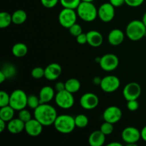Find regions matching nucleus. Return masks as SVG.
<instances>
[{
    "mask_svg": "<svg viewBox=\"0 0 146 146\" xmlns=\"http://www.w3.org/2000/svg\"><path fill=\"white\" fill-rule=\"evenodd\" d=\"M98 17L104 22H110L115 17V7L110 2L101 4L98 9Z\"/></svg>",
    "mask_w": 146,
    "mask_h": 146,
    "instance_id": "13",
    "label": "nucleus"
},
{
    "mask_svg": "<svg viewBox=\"0 0 146 146\" xmlns=\"http://www.w3.org/2000/svg\"><path fill=\"white\" fill-rule=\"evenodd\" d=\"M141 138H142L145 142H146V125L142 128V130H141Z\"/></svg>",
    "mask_w": 146,
    "mask_h": 146,
    "instance_id": "44",
    "label": "nucleus"
},
{
    "mask_svg": "<svg viewBox=\"0 0 146 146\" xmlns=\"http://www.w3.org/2000/svg\"><path fill=\"white\" fill-rule=\"evenodd\" d=\"M55 129L63 134H68L74 131L76 126L75 118L67 114L58 115L54 123Z\"/></svg>",
    "mask_w": 146,
    "mask_h": 146,
    "instance_id": "3",
    "label": "nucleus"
},
{
    "mask_svg": "<svg viewBox=\"0 0 146 146\" xmlns=\"http://www.w3.org/2000/svg\"><path fill=\"white\" fill-rule=\"evenodd\" d=\"M146 27L142 20H133L128 23L125 29V34L130 40L133 41H139L145 37Z\"/></svg>",
    "mask_w": 146,
    "mask_h": 146,
    "instance_id": "2",
    "label": "nucleus"
},
{
    "mask_svg": "<svg viewBox=\"0 0 146 146\" xmlns=\"http://www.w3.org/2000/svg\"><path fill=\"white\" fill-rule=\"evenodd\" d=\"M7 122H6L5 121L2 119H0V132L2 133L4 130L6 129L7 126Z\"/></svg>",
    "mask_w": 146,
    "mask_h": 146,
    "instance_id": "42",
    "label": "nucleus"
},
{
    "mask_svg": "<svg viewBox=\"0 0 146 146\" xmlns=\"http://www.w3.org/2000/svg\"><path fill=\"white\" fill-rule=\"evenodd\" d=\"M65 83H63L61 81H58L56 84H55V90L57 92H59V91H63V90H65Z\"/></svg>",
    "mask_w": 146,
    "mask_h": 146,
    "instance_id": "41",
    "label": "nucleus"
},
{
    "mask_svg": "<svg viewBox=\"0 0 146 146\" xmlns=\"http://www.w3.org/2000/svg\"><path fill=\"white\" fill-rule=\"evenodd\" d=\"M54 99L56 105L62 109H69L72 108L75 102L73 94L66 89L57 92Z\"/></svg>",
    "mask_w": 146,
    "mask_h": 146,
    "instance_id": "6",
    "label": "nucleus"
},
{
    "mask_svg": "<svg viewBox=\"0 0 146 146\" xmlns=\"http://www.w3.org/2000/svg\"><path fill=\"white\" fill-rule=\"evenodd\" d=\"M55 91L49 86H45L40 90L38 97L41 104H48L55 98Z\"/></svg>",
    "mask_w": 146,
    "mask_h": 146,
    "instance_id": "19",
    "label": "nucleus"
},
{
    "mask_svg": "<svg viewBox=\"0 0 146 146\" xmlns=\"http://www.w3.org/2000/svg\"><path fill=\"white\" fill-rule=\"evenodd\" d=\"M59 2L64 8L76 9L81 2V0H60Z\"/></svg>",
    "mask_w": 146,
    "mask_h": 146,
    "instance_id": "29",
    "label": "nucleus"
},
{
    "mask_svg": "<svg viewBox=\"0 0 146 146\" xmlns=\"http://www.w3.org/2000/svg\"><path fill=\"white\" fill-rule=\"evenodd\" d=\"M24 127H25V123L19 118H13L11 121L7 122V130L9 132L12 134L20 133L24 130Z\"/></svg>",
    "mask_w": 146,
    "mask_h": 146,
    "instance_id": "20",
    "label": "nucleus"
},
{
    "mask_svg": "<svg viewBox=\"0 0 146 146\" xmlns=\"http://www.w3.org/2000/svg\"><path fill=\"white\" fill-rule=\"evenodd\" d=\"M78 14L75 9L64 8L58 14V21L63 27L69 29L74 24L76 23Z\"/></svg>",
    "mask_w": 146,
    "mask_h": 146,
    "instance_id": "7",
    "label": "nucleus"
},
{
    "mask_svg": "<svg viewBox=\"0 0 146 146\" xmlns=\"http://www.w3.org/2000/svg\"><path fill=\"white\" fill-rule=\"evenodd\" d=\"M43 127L44 125L34 118L25 123L24 131L30 136L37 137L42 133Z\"/></svg>",
    "mask_w": 146,
    "mask_h": 146,
    "instance_id": "15",
    "label": "nucleus"
},
{
    "mask_svg": "<svg viewBox=\"0 0 146 146\" xmlns=\"http://www.w3.org/2000/svg\"><path fill=\"white\" fill-rule=\"evenodd\" d=\"M119 64V59L115 54H106L101 57L99 65L104 71H113L116 69Z\"/></svg>",
    "mask_w": 146,
    "mask_h": 146,
    "instance_id": "10",
    "label": "nucleus"
},
{
    "mask_svg": "<svg viewBox=\"0 0 146 146\" xmlns=\"http://www.w3.org/2000/svg\"><path fill=\"white\" fill-rule=\"evenodd\" d=\"M14 111L15 110L9 105L1 107L0 108V119L4 120L6 122H9L14 118Z\"/></svg>",
    "mask_w": 146,
    "mask_h": 146,
    "instance_id": "23",
    "label": "nucleus"
},
{
    "mask_svg": "<svg viewBox=\"0 0 146 146\" xmlns=\"http://www.w3.org/2000/svg\"><path fill=\"white\" fill-rule=\"evenodd\" d=\"M65 88L66 90L74 94L78 92L81 88V82L76 78H69L65 82Z\"/></svg>",
    "mask_w": 146,
    "mask_h": 146,
    "instance_id": "24",
    "label": "nucleus"
},
{
    "mask_svg": "<svg viewBox=\"0 0 146 146\" xmlns=\"http://www.w3.org/2000/svg\"><path fill=\"white\" fill-rule=\"evenodd\" d=\"M121 85L120 79L113 75H108L102 78L100 87L106 93H113L119 88Z\"/></svg>",
    "mask_w": 146,
    "mask_h": 146,
    "instance_id": "9",
    "label": "nucleus"
},
{
    "mask_svg": "<svg viewBox=\"0 0 146 146\" xmlns=\"http://www.w3.org/2000/svg\"><path fill=\"white\" fill-rule=\"evenodd\" d=\"M99 104V98L94 93H86L80 98V105L85 110H93Z\"/></svg>",
    "mask_w": 146,
    "mask_h": 146,
    "instance_id": "14",
    "label": "nucleus"
},
{
    "mask_svg": "<svg viewBox=\"0 0 146 146\" xmlns=\"http://www.w3.org/2000/svg\"><path fill=\"white\" fill-rule=\"evenodd\" d=\"M122 111L116 106H111L105 109L103 113L104 121L115 124L118 123L122 118Z\"/></svg>",
    "mask_w": 146,
    "mask_h": 146,
    "instance_id": "12",
    "label": "nucleus"
},
{
    "mask_svg": "<svg viewBox=\"0 0 146 146\" xmlns=\"http://www.w3.org/2000/svg\"><path fill=\"white\" fill-rule=\"evenodd\" d=\"M100 61H101V57H98V58H96V62H98L99 64Z\"/></svg>",
    "mask_w": 146,
    "mask_h": 146,
    "instance_id": "48",
    "label": "nucleus"
},
{
    "mask_svg": "<svg viewBox=\"0 0 146 146\" xmlns=\"http://www.w3.org/2000/svg\"><path fill=\"white\" fill-rule=\"evenodd\" d=\"M76 41L78 44H81V45H84V44H87V35L86 34L84 33H81V34L76 36Z\"/></svg>",
    "mask_w": 146,
    "mask_h": 146,
    "instance_id": "39",
    "label": "nucleus"
},
{
    "mask_svg": "<svg viewBox=\"0 0 146 146\" xmlns=\"http://www.w3.org/2000/svg\"><path fill=\"white\" fill-rule=\"evenodd\" d=\"M142 21H143V23L144 24V25H145L146 27V12L143 14V16Z\"/></svg>",
    "mask_w": 146,
    "mask_h": 146,
    "instance_id": "47",
    "label": "nucleus"
},
{
    "mask_svg": "<svg viewBox=\"0 0 146 146\" xmlns=\"http://www.w3.org/2000/svg\"><path fill=\"white\" fill-rule=\"evenodd\" d=\"M87 44L92 47H99L104 42L103 35L98 31L91 30L86 33Z\"/></svg>",
    "mask_w": 146,
    "mask_h": 146,
    "instance_id": "17",
    "label": "nucleus"
},
{
    "mask_svg": "<svg viewBox=\"0 0 146 146\" xmlns=\"http://www.w3.org/2000/svg\"><path fill=\"white\" fill-rule=\"evenodd\" d=\"M121 138L128 145H135L141 138V131L135 127H126L123 130Z\"/></svg>",
    "mask_w": 146,
    "mask_h": 146,
    "instance_id": "8",
    "label": "nucleus"
},
{
    "mask_svg": "<svg viewBox=\"0 0 146 146\" xmlns=\"http://www.w3.org/2000/svg\"><path fill=\"white\" fill-rule=\"evenodd\" d=\"M28 96L21 89H16L10 94L9 106L15 111H21L27 106Z\"/></svg>",
    "mask_w": 146,
    "mask_h": 146,
    "instance_id": "5",
    "label": "nucleus"
},
{
    "mask_svg": "<svg viewBox=\"0 0 146 146\" xmlns=\"http://www.w3.org/2000/svg\"><path fill=\"white\" fill-rule=\"evenodd\" d=\"M34 118L44 126L54 125L57 116V111L53 106L48 104H41L34 112Z\"/></svg>",
    "mask_w": 146,
    "mask_h": 146,
    "instance_id": "1",
    "label": "nucleus"
},
{
    "mask_svg": "<svg viewBox=\"0 0 146 146\" xmlns=\"http://www.w3.org/2000/svg\"><path fill=\"white\" fill-rule=\"evenodd\" d=\"M141 94V87L136 82H130L125 86L123 90V96L127 101L138 100Z\"/></svg>",
    "mask_w": 146,
    "mask_h": 146,
    "instance_id": "11",
    "label": "nucleus"
},
{
    "mask_svg": "<svg viewBox=\"0 0 146 146\" xmlns=\"http://www.w3.org/2000/svg\"><path fill=\"white\" fill-rule=\"evenodd\" d=\"M109 2L114 7H119L125 4V0H109Z\"/></svg>",
    "mask_w": 146,
    "mask_h": 146,
    "instance_id": "40",
    "label": "nucleus"
},
{
    "mask_svg": "<svg viewBox=\"0 0 146 146\" xmlns=\"http://www.w3.org/2000/svg\"><path fill=\"white\" fill-rule=\"evenodd\" d=\"M94 0H81V1H86V2H93Z\"/></svg>",
    "mask_w": 146,
    "mask_h": 146,
    "instance_id": "49",
    "label": "nucleus"
},
{
    "mask_svg": "<svg viewBox=\"0 0 146 146\" xmlns=\"http://www.w3.org/2000/svg\"><path fill=\"white\" fill-rule=\"evenodd\" d=\"M59 1L60 0H41V3L46 8L51 9L56 6Z\"/></svg>",
    "mask_w": 146,
    "mask_h": 146,
    "instance_id": "36",
    "label": "nucleus"
},
{
    "mask_svg": "<svg viewBox=\"0 0 146 146\" xmlns=\"http://www.w3.org/2000/svg\"><path fill=\"white\" fill-rule=\"evenodd\" d=\"M12 16V23L17 25L24 24L27 19V14L26 11L22 9H17L11 14Z\"/></svg>",
    "mask_w": 146,
    "mask_h": 146,
    "instance_id": "25",
    "label": "nucleus"
},
{
    "mask_svg": "<svg viewBox=\"0 0 146 146\" xmlns=\"http://www.w3.org/2000/svg\"><path fill=\"white\" fill-rule=\"evenodd\" d=\"M101 81H102V78L99 76L94 77V79H93V82H94V84H95V85L100 86V84H101Z\"/></svg>",
    "mask_w": 146,
    "mask_h": 146,
    "instance_id": "43",
    "label": "nucleus"
},
{
    "mask_svg": "<svg viewBox=\"0 0 146 146\" xmlns=\"http://www.w3.org/2000/svg\"><path fill=\"white\" fill-rule=\"evenodd\" d=\"M18 118H20L22 121H24V123H26L31 119V115L28 110L24 108V109L19 111Z\"/></svg>",
    "mask_w": 146,
    "mask_h": 146,
    "instance_id": "34",
    "label": "nucleus"
},
{
    "mask_svg": "<svg viewBox=\"0 0 146 146\" xmlns=\"http://www.w3.org/2000/svg\"><path fill=\"white\" fill-rule=\"evenodd\" d=\"M13 55L17 58L25 56L28 53V47L24 43H17L13 46L11 48Z\"/></svg>",
    "mask_w": 146,
    "mask_h": 146,
    "instance_id": "22",
    "label": "nucleus"
},
{
    "mask_svg": "<svg viewBox=\"0 0 146 146\" xmlns=\"http://www.w3.org/2000/svg\"><path fill=\"white\" fill-rule=\"evenodd\" d=\"M125 34L123 31L119 29H114L111 30L108 36V41L111 45L117 46L121 45L124 41Z\"/></svg>",
    "mask_w": 146,
    "mask_h": 146,
    "instance_id": "18",
    "label": "nucleus"
},
{
    "mask_svg": "<svg viewBox=\"0 0 146 146\" xmlns=\"http://www.w3.org/2000/svg\"><path fill=\"white\" fill-rule=\"evenodd\" d=\"M12 22V16L8 12L2 11L0 13V28L5 29L9 27Z\"/></svg>",
    "mask_w": 146,
    "mask_h": 146,
    "instance_id": "26",
    "label": "nucleus"
},
{
    "mask_svg": "<svg viewBox=\"0 0 146 146\" xmlns=\"http://www.w3.org/2000/svg\"><path fill=\"white\" fill-rule=\"evenodd\" d=\"M74 118H75L76 126L80 128H86L89 123L88 118L84 114H78L76 116L74 117Z\"/></svg>",
    "mask_w": 146,
    "mask_h": 146,
    "instance_id": "27",
    "label": "nucleus"
},
{
    "mask_svg": "<svg viewBox=\"0 0 146 146\" xmlns=\"http://www.w3.org/2000/svg\"><path fill=\"white\" fill-rule=\"evenodd\" d=\"M7 78V76H6L5 74H4V72L1 71H0V83L1 84H2L3 82H4V81H6Z\"/></svg>",
    "mask_w": 146,
    "mask_h": 146,
    "instance_id": "45",
    "label": "nucleus"
},
{
    "mask_svg": "<svg viewBox=\"0 0 146 146\" xmlns=\"http://www.w3.org/2000/svg\"><path fill=\"white\" fill-rule=\"evenodd\" d=\"M106 136L101 130L94 131L88 137V143L91 146H102L105 143Z\"/></svg>",
    "mask_w": 146,
    "mask_h": 146,
    "instance_id": "21",
    "label": "nucleus"
},
{
    "mask_svg": "<svg viewBox=\"0 0 146 146\" xmlns=\"http://www.w3.org/2000/svg\"><path fill=\"white\" fill-rule=\"evenodd\" d=\"M100 130H101V132L104 133L106 135H111V134L113 132V124L111 123L105 121L104 123L101 124V127H100Z\"/></svg>",
    "mask_w": 146,
    "mask_h": 146,
    "instance_id": "31",
    "label": "nucleus"
},
{
    "mask_svg": "<svg viewBox=\"0 0 146 146\" xmlns=\"http://www.w3.org/2000/svg\"><path fill=\"white\" fill-rule=\"evenodd\" d=\"M127 108L131 111H135L139 108V104L137 100H131L127 103Z\"/></svg>",
    "mask_w": 146,
    "mask_h": 146,
    "instance_id": "37",
    "label": "nucleus"
},
{
    "mask_svg": "<svg viewBox=\"0 0 146 146\" xmlns=\"http://www.w3.org/2000/svg\"><path fill=\"white\" fill-rule=\"evenodd\" d=\"M10 95L4 91L0 92V108L9 105Z\"/></svg>",
    "mask_w": 146,
    "mask_h": 146,
    "instance_id": "33",
    "label": "nucleus"
},
{
    "mask_svg": "<svg viewBox=\"0 0 146 146\" xmlns=\"http://www.w3.org/2000/svg\"><path fill=\"white\" fill-rule=\"evenodd\" d=\"M145 0H125V4L131 7H138L143 4Z\"/></svg>",
    "mask_w": 146,
    "mask_h": 146,
    "instance_id": "38",
    "label": "nucleus"
},
{
    "mask_svg": "<svg viewBox=\"0 0 146 146\" xmlns=\"http://www.w3.org/2000/svg\"><path fill=\"white\" fill-rule=\"evenodd\" d=\"M107 146H122V144L119 142H111L108 143Z\"/></svg>",
    "mask_w": 146,
    "mask_h": 146,
    "instance_id": "46",
    "label": "nucleus"
},
{
    "mask_svg": "<svg viewBox=\"0 0 146 146\" xmlns=\"http://www.w3.org/2000/svg\"><path fill=\"white\" fill-rule=\"evenodd\" d=\"M40 104H41V102H40L39 97L34 95V94H31V95L28 96V98H27V106L29 107L31 109L34 110Z\"/></svg>",
    "mask_w": 146,
    "mask_h": 146,
    "instance_id": "30",
    "label": "nucleus"
},
{
    "mask_svg": "<svg viewBox=\"0 0 146 146\" xmlns=\"http://www.w3.org/2000/svg\"><path fill=\"white\" fill-rule=\"evenodd\" d=\"M78 17L84 21L91 22L98 17V9L93 2L81 1L76 9Z\"/></svg>",
    "mask_w": 146,
    "mask_h": 146,
    "instance_id": "4",
    "label": "nucleus"
},
{
    "mask_svg": "<svg viewBox=\"0 0 146 146\" xmlns=\"http://www.w3.org/2000/svg\"><path fill=\"white\" fill-rule=\"evenodd\" d=\"M31 76L35 79H40L45 77V69L41 67H35L31 70Z\"/></svg>",
    "mask_w": 146,
    "mask_h": 146,
    "instance_id": "32",
    "label": "nucleus"
},
{
    "mask_svg": "<svg viewBox=\"0 0 146 146\" xmlns=\"http://www.w3.org/2000/svg\"><path fill=\"white\" fill-rule=\"evenodd\" d=\"M68 30H69L70 34L76 37L78 36L79 35V34H81V33H83L82 27H81V26L80 25V24H77V23H76L74 25L71 26V27L68 29Z\"/></svg>",
    "mask_w": 146,
    "mask_h": 146,
    "instance_id": "35",
    "label": "nucleus"
},
{
    "mask_svg": "<svg viewBox=\"0 0 146 146\" xmlns=\"http://www.w3.org/2000/svg\"><path fill=\"white\" fill-rule=\"evenodd\" d=\"M1 71L4 72V74L7 76V79L13 78L16 75V74H17V68H16V67L13 64H6L2 67Z\"/></svg>",
    "mask_w": 146,
    "mask_h": 146,
    "instance_id": "28",
    "label": "nucleus"
},
{
    "mask_svg": "<svg viewBox=\"0 0 146 146\" xmlns=\"http://www.w3.org/2000/svg\"><path fill=\"white\" fill-rule=\"evenodd\" d=\"M45 78L48 81H55L61 76L62 68L57 63L50 64L45 68Z\"/></svg>",
    "mask_w": 146,
    "mask_h": 146,
    "instance_id": "16",
    "label": "nucleus"
}]
</instances>
